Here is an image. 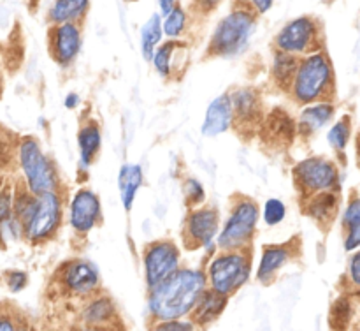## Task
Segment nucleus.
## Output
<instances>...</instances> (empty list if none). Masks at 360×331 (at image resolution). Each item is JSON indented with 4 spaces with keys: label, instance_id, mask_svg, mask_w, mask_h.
I'll return each instance as SVG.
<instances>
[{
    "label": "nucleus",
    "instance_id": "1",
    "mask_svg": "<svg viewBox=\"0 0 360 331\" xmlns=\"http://www.w3.org/2000/svg\"><path fill=\"white\" fill-rule=\"evenodd\" d=\"M206 287V271L197 268H178L171 277L150 289L148 312L153 320L185 319Z\"/></svg>",
    "mask_w": 360,
    "mask_h": 331
},
{
    "label": "nucleus",
    "instance_id": "2",
    "mask_svg": "<svg viewBox=\"0 0 360 331\" xmlns=\"http://www.w3.org/2000/svg\"><path fill=\"white\" fill-rule=\"evenodd\" d=\"M334 90V69L323 49L299 58L294 80L288 92L301 106L327 101Z\"/></svg>",
    "mask_w": 360,
    "mask_h": 331
},
{
    "label": "nucleus",
    "instance_id": "3",
    "mask_svg": "<svg viewBox=\"0 0 360 331\" xmlns=\"http://www.w3.org/2000/svg\"><path fill=\"white\" fill-rule=\"evenodd\" d=\"M257 13L252 6H238L225 14L211 34L207 44L210 56H236L246 49L250 39L255 34Z\"/></svg>",
    "mask_w": 360,
    "mask_h": 331
},
{
    "label": "nucleus",
    "instance_id": "4",
    "mask_svg": "<svg viewBox=\"0 0 360 331\" xmlns=\"http://www.w3.org/2000/svg\"><path fill=\"white\" fill-rule=\"evenodd\" d=\"M21 175L25 178V187L34 196L58 190V175L51 158L42 151L39 141L34 137H23L18 141L14 151Z\"/></svg>",
    "mask_w": 360,
    "mask_h": 331
},
{
    "label": "nucleus",
    "instance_id": "5",
    "mask_svg": "<svg viewBox=\"0 0 360 331\" xmlns=\"http://www.w3.org/2000/svg\"><path fill=\"white\" fill-rule=\"evenodd\" d=\"M252 271V254L248 249L220 250L207 266L206 280L211 291L231 298L248 282Z\"/></svg>",
    "mask_w": 360,
    "mask_h": 331
},
{
    "label": "nucleus",
    "instance_id": "6",
    "mask_svg": "<svg viewBox=\"0 0 360 331\" xmlns=\"http://www.w3.org/2000/svg\"><path fill=\"white\" fill-rule=\"evenodd\" d=\"M259 204L250 197H238L214 243L220 250L248 249L259 225Z\"/></svg>",
    "mask_w": 360,
    "mask_h": 331
},
{
    "label": "nucleus",
    "instance_id": "7",
    "mask_svg": "<svg viewBox=\"0 0 360 331\" xmlns=\"http://www.w3.org/2000/svg\"><path fill=\"white\" fill-rule=\"evenodd\" d=\"M63 208L58 190L35 196V204L30 215L21 225V236L32 243H42L53 238L62 225Z\"/></svg>",
    "mask_w": 360,
    "mask_h": 331
},
{
    "label": "nucleus",
    "instance_id": "8",
    "mask_svg": "<svg viewBox=\"0 0 360 331\" xmlns=\"http://www.w3.org/2000/svg\"><path fill=\"white\" fill-rule=\"evenodd\" d=\"M320 27L313 18L299 16L288 21L281 27L274 37L278 51L288 53V55L304 56L320 48Z\"/></svg>",
    "mask_w": 360,
    "mask_h": 331
},
{
    "label": "nucleus",
    "instance_id": "9",
    "mask_svg": "<svg viewBox=\"0 0 360 331\" xmlns=\"http://www.w3.org/2000/svg\"><path fill=\"white\" fill-rule=\"evenodd\" d=\"M338 168L326 157H308L294 168V183L299 194L304 197L315 196L326 190H334L338 185Z\"/></svg>",
    "mask_w": 360,
    "mask_h": 331
},
{
    "label": "nucleus",
    "instance_id": "10",
    "mask_svg": "<svg viewBox=\"0 0 360 331\" xmlns=\"http://www.w3.org/2000/svg\"><path fill=\"white\" fill-rule=\"evenodd\" d=\"M181 263V254L178 245L171 239H157L150 243L144 250L143 266H144V280L148 289L157 287L160 282L171 277Z\"/></svg>",
    "mask_w": 360,
    "mask_h": 331
},
{
    "label": "nucleus",
    "instance_id": "11",
    "mask_svg": "<svg viewBox=\"0 0 360 331\" xmlns=\"http://www.w3.org/2000/svg\"><path fill=\"white\" fill-rule=\"evenodd\" d=\"M220 229V215L213 206H199L188 211L183 224V243L186 249L210 250Z\"/></svg>",
    "mask_w": 360,
    "mask_h": 331
},
{
    "label": "nucleus",
    "instance_id": "12",
    "mask_svg": "<svg viewBox=\"0 0 360 331\" xmlns=\"http://www.w3.org/2000/svg\"><path fill=\"white\" fill-rule=\"evenodd\" d=\"M56 282L67 294L90 298L101 287V275L97 266L90 261L74 259L62 264L56 273Z\"/></svg>",
    "mask_w": 360,
    "mask_h": 331
},
{
    "label": "nucleus",
    "instance_id": "13",
    "mask_svg": "<svg viewBox=\"0 0 360 331\" xmlns=\"http://www.w3.org/2000/svg\"><path fill=\"white\" fill-rule=\"evenodd\" d=\"M102 220V206L97 194L90 189H79L69 204V224L77 235L90 232Z\"/></svg>",
    "mask_w": 360,
    "mask_h": 331
},
{
    "label": "nucleus",
    "instance_id": "14",
    "mask_svg": "<svg viewBox=\"0 0 360 331\" xmlns=\"http://www.w3.org/2000/svg\"><path fill=\"white\" fill-rule=\"evenodd\" d=\"M49 53L58 65L67 67L81 51V28L77 23H58L49 28Z\"/></svg>",
    "mask_w": 360,
    "mask_h": 331
},
{
    "label": "nucleus",
    "instance_id": "15",
    "mask_svg": "<svg viewBox=\"0 0 360 331\" xmlns=\"http://www.w3.org/2000/svg\"><path fill=\"white\" fill-rule=\"evenodd\" d=\"M299 252V246L294 242L273 243L266 245L260 256L259 268H257V278L262 284H271L276 278V275L287 266L290 261L295 259V254Z\"/></svg>",
    "mask_w": 360,
    "mask_h": 331
},
{
    "label": "nucleus",
    "instance_id": "16",
    "mask_svg": "<svg viewBox=\"0 0 360 331\" xmlns=\"http://www.w3.org/2000/svg\"><path fill=\"white\" fill-rule=\"evenodd\" d=\"M231 101L236 125L257 129L262 123V101L253 88H238Z\"/></svg>",
    "mask_w": 360,
    "mask_h": 331
},
{
    "label": "nucleus",
    "instance_id": "17",
    "mask_svg": "<svg viewBox=\"0 0 360 331\" xmlns=\"http://www.w3.org/2000/svg\"><path fill=\"white\" fill-rule=\"evenodd\" d=\"M232 125H234V111H232L231 94H221L207 106L200 132L206 137H217L227 132Z\"/></svg>",
    "mask_w": 360,
    "mask_h": 331
},
{
    "label": "nucleus",
    "instance_id": "18",
    "mask_svg": "<svg viewBox=\"0 0 360 331\" xmlns=\"http://www.w3.org/2000/svg\"><path fill=\"white\" fill-rule=\"evenodd\" d=\"M227 303H229L227 296H221L218 294V292L211 291L210 287H206L202 294H200V298L197 299L192 312H190V320H192L193 326H199V327L210 326V324H213L214 320L224 313Z\"/></svg>",
    "mask_w": 360,
    "mask_h": 331
},
{
    "label": "nucleus",
    "instance_id": "19",
    "mask_svg": "<svg viewBox=\"0 0 360 331\" xmlns=\"http://www.w3.org/2000/svg\"><path fill=\"white\" fill-rule=\"evenodd\" d=\"M81 317H83L84 326H112L118 317V310L109 296L95 292L83 306Z\"/></svg>",
    "mask_w": 360,
    "mask_h": 331
},
{
    "label": "nucleus",
    "instance_id": "20",
    "mask_svg": "<svg viewBox=\"0 0 360 331\" xmlns=\"http://www.w3.org/2000/svg\"><path fill=\"white\" fill-rule=\"evenodd\" d=\"M338 208H340V196L336 190H326L309 196L306 197L304 203L306 213L320 225H329L336 217Z\"/></svg>",
    "mask_w": 360,
    "mask_h": 331
},
{
    "label": "nucleus",
    "instance_id": "21",
    "mask_svg": "<svg viewBox=\"0 0 360 331\" xmlns=\"http://www.w3.org/2000/svg\"><path fill=\"white\" fill-rule=\"evenodd\" d=\"M102 144L101 127L95 120L84 122L77 130V146H79V164L83 169H88L94 164Z\"/></svg>",
    "mask_w": 360,
    "mask_h": 331
},
{
    "label": "nucleus",
    "instance_id": "22",
    "mask_svg": "<svg viewBox=\"0 0 360 331\" xmlns=\"http://www.w3.org/2000/svg\"><path fill=\"white\" fill-rule=\"evenodd\" d=\"M334 108L333 102L329 101H320L313 102V104H308L301 113V118H299V130L304 136H309V134H315L316 130H320L322 127H326L327 123L333 120Z\"/></svg>",
    "mask_w": 360,
    "mask_h": 331
},
{
    "label": "nucleus",
    "instance_id": "23",
    "mask_svg": "<svg viewBox=\"0 0 360 331\" xmlns=\"http://www.w3.org/2000/svg\"><path fill=\"white\" fill-rule=\"evenodd\" d=\"M143 169L139 164H125L122 166L118 173V189L120 196H122L123 208L127 211L132 210V204L136 201L137 192H139L141 185H143Z\"/></svg>",
    "mask_w": 360,
    "mask_h": 331
},
{
    "label": "nucleus",
    "instance_id": "24",
    "mask_svg": "<svg viewBox=\"0 0 360 331\" xmlns=\"http://www.w3.org/2000/svg\"><path fill=\"white\" fill-rule=\"evenodd\" d=\"M90 0H55L49 9V20L53 25L77 23L86 16Z\"/></svg>",
    "mask_w": 360,
    "mask_h": 331
},
{
    "label": "nucleus",
    "instance_id": "25",
    "mask_svg": "<svg viewBox=\"0 0 360 331\" xmlns=\"http://www.w3.org/2000/svg\"><path fill=\"white\" fill-rule=\"evenodd\" d=\"M343 225L347 229L345 232V250L355 252L360 245V199L357 194L350 197L347 204V210L343 215Z\"/></svg>",
    "mask_w": 360,
    "mask_h": 331
},
{
    "label": "nucleus",
    "instance_id": "26",
    "mask_svg": "<svg viewBox=\"0 0 360 331\" xmlns=\"http://www.w3.org/2000/svg\"><path fill=\"white\" fill-rule=\"evenodd\" d=\"M162 37H164L162 16L158 13H153L141 28V51H143V58L146 62H151L155 49L158 48V44H162Z\"/></svg>",
    "mask_w": 360,
    "mask_h": 331
},
{
    "label": "nucleus",
    "instance_id": "27",
    "mask_svg": "<svg viewBox=\"0 0 360 331\" xmlns=\"http://www.w3.org/2000/svg\"><path fill=\"white\" fill-rule=\"evenodd\" d=\"M299 58H301V56L288 55V53H283V51L274 53L273 77L278 88L288 92V88H290L292 85V80H294L295 69H297Z\"/></svg>",
    "mask_w": 360,
    "mask_h": 331
},
{
    "label": "nucleus",
    "instance_id": "28",
    "mask_svg": "<svg viewBox=\"0 0 360 331\" xmlns=\"http://www.w3.org/2000/svg\"><path fill=\"white\" fill-rule=\"evenodd\" d=\"M181 48L183 44L178 42V39H171V41H165L164 44H158V48L155 49L151 62H153L157 73L165 80L171 77L172 70H174V56Z\"/></svg>",
    "mask_w": 360,
    "mask_h": 331
},
{
    "label": "nucleus",
    "instance_id": "29",
    "mask_svg": "<svg viewBox=\"0 0 360 331\" xmlns=\"http://www.w3.org/2000/svg\"><path fill=\"white\" fill-rule=\"evenodd\" d=\"M267 132L271 137H276L278 143H290L292 136L295 132L294 120L288 115H285L283 111H274L271 113V116L267 118Z\"/></svg>",
    "mask_w": 360,
    "mask_h": 331
},
{
    "label": "nucleus",
    "instance_id": "30",
    "mask_svg": "<svg viewBox=\"0 0 360 331\" xmlns=\"http://www.w3.org/2000/svg\"><path fill=\"white\" fill-rule=\"evenodd\" d=\"M352 120L350 116H343L341 120H338L333 127L327 132V141H329L330 146L338 151V154H343L347 150L348 143H350L352 136Z\"/></svg>",
    "mask_w": 360,
    "mask_h": 331
},
{
    "label": "nucleus",
    "instance_id": "31",
    "mask_svg": "<svg viewBox=\"0 0 360 331\" xmlns=\"http://www.w3.org/2000/svg\"><path fill=\"white\" fill-rule=\"evenodd\" d=\"M186 20H188L186 11L176 4L174 9L165 16L164 21H162V32H164L169 39L181 37L183 32H185L186 28Z\"/></svg>",
    "mask_w": 360,
    "mask_h": 331
},
{
    "label": "nucleus",
    "instance_id": "32",
    "mask_svg": "<svg viewBox=\"0 0 360 331\" xmlns=\"http://www.w3.org/2000/svg\"><path fill=\"white\" fill-rule=\"evenodd\" d=\"M287 217V206L281 199H276V197H271L264 203L262 210V218L266 222V225H278L285 220Z\"/></svg>",
    "mask_w": 360,
    "mask_h": 331
},
{
    "label": "nucleus",
    "instance_id": "33",
    "mask_svg": "<svg viewBox=\"0 0 360 331\" xmlns=\"http://www.w3.org/2000/svg\"><path fill=\"white\" fill-rule=\"evenodd\" d=\"M183 192H185L186 203L192 208L204 203V199H206V190H204L202 183L197 178H186L185 185H183Z\"/></svg>",
    "mask_w": 360,
    "mask_h": 331
},
{
    "label": "nucleus",
    "instance_id": "34",
    "mask_svg": "<svg viewBox=\"0 0 360 331\" xmlns=\"http://www.w3.org/2000/svg\"><path fill=\"white\" fill-rule=\"evenodd\" d=\"M14 151H16V146L11 141V134L4 127H0V171L11 164Z\"/></svg>",
    "mask_w": 360,
    "mask_h": 331
},
{
    "label": "nucleus",
    "instance_id": "35",
    "mask_svg": "<svg viewBox=\"0 0 360 331\" xmlns=\"http://www.w3.org/2000/svg\"><path fill=\"white\" fill-rule=\"evenodd\" d=\"M13 197L14 189H11L7 183L0 182V224L13 217Z\"/></svg>",
    "mask_w": 360,
    "mask_h": 331
},
{
    "label": "nucleus",
    "instance_id": "36",
    "mask_svg": "<svg viewBox=\"0 0 360 331\" xmlns=\"http://www.w3.org/2000/svg\"><path fill=\"white\" fill-rule=\"evenodd\" d=\"M195 326L192 324V320H153V326L151 331H193Z\"/></svg>",
    "mask_w": 360,
    "mask_h": 331
},
{
    "label": "nucleus",
    "instance_id": "37",
    "mask_svg": "<svg viewBox=\"0 0 360 331\" xmlns=\"http://www.w3.org/2000/svg\"><path fill=\"white\" fill-rule=\"evenodd\" d=\"M0 331H23V320L9 308L0 306Z\"/></svg>",
    "mask_w": 360,
    "mask_h": 331
},
{
    "label": "nucleus",
    "instance_id": "38",
    "mask_svg": "<svg viewBox=\"0 0 360 331\" xmlns=\"http://www.w3.org/2000/svg\"><path fill=\"white\" fill-rule=\"evenodd\" d=\"M6 284H7V287H9L11 292H20L21 289L27 287L28 275L25 273V271H20V270L7 271V273H6Z\"/></svg>",
    "mask_w": 360,
    "mask_h": 331
},
{
    "label": "nucleus",
    "instance_id": "39",
    "mask_svg": "<svg viewBox=\"0 0 360 331\" xmlns=\"http://www.w3.org/2000/svg\"><path fill=\"white\" fill-rule=\"evenodd\" d=\"M350 277H352V282H354L355 287H359L360 285V254L355 252L354 256L350 257Z\"/></svg>",
    "mask_w": 360,
    "mask_h": 331
},
{
    "label": "nucleus",
    "instance_id": "40",
    "mask_svg": "<svg viewBox=\"0 0 360 331\" xmlns=\"http://www.w3.org/2000/svg\"><path fill=\"white\" fill-rule=\"evenodd\" d=\"M224 0H193V7L200 13L207 14V13H213Z\"/></svg>",
    "mask_w": 360,
    "mask_h": 331
},
{
    "label": "nucleus",
    "instance_id": "41",
    "mask_svg": "<svg viewBox=\"0 0 360 331\" xmlns=\"http://www.w3.org/2000/svg\"><path fill=\"white\" fill-rule=\"evenodd\" d=\"M274 0H250V6L257 14H266L273 7Z\"/></svg>",
    "mask_w": 360,
    "mask_h": 331
},
{
    "label": "nucleus",
    "instance_id": "42",
    "mask_svg": "<svg viewBox=\"0 0 360 331\" xmlns=\"http://www.w3.org/2000/svg\"><path fill=\"white\" fill-rule=\"evenodd\" d=\"M158 2V7H160V16H167L169 13H171L172 9H174V6H176V0H157Z\"/></svg>",
    "mask_w": 360,
    "mask_h": 331
},
{
    "label": "nucleus",
    "instance_id": "43",
    "mask_svg": "<svg viewBox=\"0 0 360 331\" xmlns=\"http://www.w3.org/2000/svg\"><path fill=\"white\" fill-rule=\"evenodd\" d=\"M63 104H65L67 109H76L77 106H79V95H77V94H69L65 97V101H63Z\"/></svg>",
    "mask_w": 360,
    "mask_h": 331
},
{
    "label": "nucleus",
    "instance_id": "44",
    "mask_svg": "<svg viewBox=\"0 0 360 331\" xmlns=\"http://www.w3.org/2000/svg\"><path fill=\"white\" fill-rule=\"evenodd\" d=\"M79 331H116L112 326H84Z\"/></svg>",
    "mask_w": 360,
    "mask_h": 331
},
{
    "label": "nucleus",
    "instance_id": "45",
    "mask_svg": "<svg viewBox=\"0 0 360 331\" xmlns=\"http://www.w3.org/2000/svg\"><path fill=\"white\" fill-rule=\"evenodd\" d=\"M0 95H2V74H0Z\"/></svg>",
    "mask_w": 360,
    "mask_h": 331
},
{
    "label": "nucleus",
    "instance_id": "46",
    "mask_svg": "<svg viewBox=\"0 0 360 331\" xmlns=\"http://www.w3.org/2000/svg\"><path fill=\"white\" fill-rule=\"evenodd\" d=\"M127 2H137V0H127Z\"/></svg>",
    "mask_w": 360,
    "mask_h": 331
},
{
    "label": "nucleus",
    "instance_id": "47",
    "mask_svg": "<svg viewBox=\"0 0 360 331\" xmlns=\"http://www.w3.org/2000/svg\"><path fill=\"white\" fill-rule=\"evenodd\" d=\"M0 182H2V178H0Z\"/></svg>",
    "mask_w": 360,
    "mask_h": 331
}]
</instances>
